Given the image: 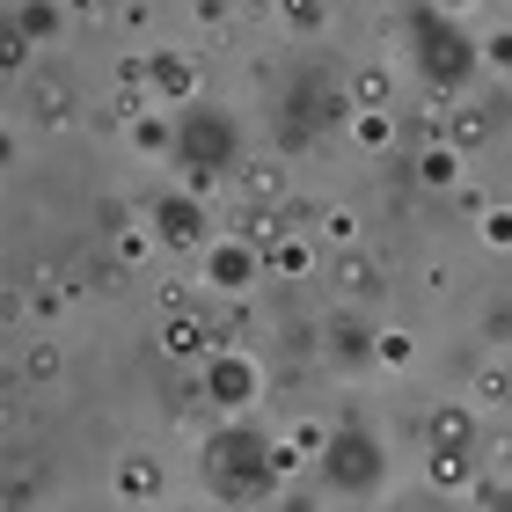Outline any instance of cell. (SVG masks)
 I'll use <instances>...</instances> for the list:
<instances>
[{"instance_id": "2", "label": "cell", "mask_w": 512, "mask_h": 512, "mask_svg": "<svg viewBox=\"0 0 512 512\" xmlns=\"http://www.w3.org/2000/svg\"><path fill=\"white\" fill-rule=\"evenodd\" d=\"M118 491H125V498H147V491H154V469H147V461H125V469H118Z\"/></svg>"}, {"instance_id": "3", "label": "cell", "mask_w": 512, "mask_h": 512, "mask_svg": "<svg viewBox=\"0 0 512 512\" xmlns=\"http://www.w3.org/2000/svg\"><path fill=\"white\" fill-rule=\"evenodd\" d=\"M337 286H344V293H374V271H366V264H359V256H352V264H344V271H337Z\"/></svg>"}, {"instance_id": "1", "label": "cell", "mask_w": 512, "mask_h": 512, "mask_svg": "<svg viewBox=\"0 0 512 512\" xmlns=\"http://www.w3.org/2000/svg\"><path fill=\"white\" fill-rule=\"evenodd\" d=\"M169 352H176V359H198V352H205V322H176V330H169Z\"/></svg>"}, {"instance_id": "4", "label": "cell", "mask_w": 512, "mask_h": 512, "mask_svg": "<svg viewBox=\"0 0 512 512\" xmlns=\"http://www.w3.org/2000/svg\"><path fill=\"white\" fill-rule=\"evenodd\" d=\"M425 176H432V183H447V176H454V154H447V147H432V154H425Z\"/></svg>"}, {"instance_id": "5", "label": "cell", "mask_w": 512, "mask_h": 512, "mask_svg": "<svg viewBox=\"0 0 512 512\" xmlns=\"http://www.w3.org/2000/svg\"><path fill=\"white\" fill-rule=\"evenodd\" d=\"M491 242H512V213H491Z\"/></svg>"}]
</instances>
